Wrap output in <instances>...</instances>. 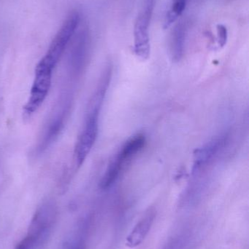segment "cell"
<instances>
[{"instance_id": "1", "label": "cell", "mask_w": 249, "mask_h": 249, "mask_svg": "<svg viewBox=\"0 0 249 249\" xmlns=\"http://www.w3.org/2000/svg\"><path fill=\"white\" fill-rule=\"evenodd\" d=\"M108 84L109 80L102 79L100 85L90 102L86 122L75 146L74 160L76 165L78 167L81 166L82 164L86 160L96 142L99 131L101 107L108 89Z\"/></svg>"}, {"instance_id": "3", "label": "cell", "mask_w": 249, "mask_h": 249, "mask_svg": "<svg viewBox=\"0 0 249 249\" xmlns=\"http://www.w3.org/2000/svg\"><path fill=\"white\" fill-rule=\"evenodd\" d=\"M57 210L52 203L41 205L32 217L27 235L22 241L26 249L37 248L46 242L57 220Z\"/></svg>"}, {"instance_id": "14", "label": "cell", "mask_w": 249, "mask_h": 249, "mask_svg": "<svg viewBox=\"0 0 249 249\" xmlns=\"http://www.w3.org/2000/svg\"><path fill=\"white\" fill-rule=\"evenodd\" d=\"M176 244L175 241H171V242L168 243L162 249H176Z\"/></svg>"}, {"instance_id": "6", "label": "cell", "mask_w": 249, "mask_h": 249, "mask_svg": "<svg viewBox=\"0 0 249 249\" xmlns=\"http://www.w3.org/2000/svg\"><path fill=\"white\" fill-rule=\"evenodd\" d=\"M153 8L145 7L134 25V52L138 58L147 60L150 56V23Z\"/></svg>"}, {"instance_id": "8", "label": "cell", "mask_w": 249, "mask_h": 249, "mask_svg": "<svg viewBox=\"0 0 249 249\" xmlns=\"http://www.w3.org/2000/svg\"><path fill=\"white\" fill-rule=\"evenodd\" d=\"M155 217L156 212L154 209H149L146 212L127 237L126 241L127 247L131 249L135 248L143 242L153 225Z\"/></svg>"}, {"instance_id": "13", "label": "cell", "mask_w": 249, "mask_h": 249, "mask_svg": "<svg viewBox=\"0 0 249 249\" xmlns=\"http://www.w3.org/2000/svg\"><path fill=\"white\" fill-rule=\"evenodd\" d=\"M217 36L219 46H225L228 41V30L224 25H217Z\"/></svg>"}, {"instance_id": "5", "label": "cell", "mask_w": 249, "mask_h": 249, "mask_svg": "<svg viewBox=\"0 0 249 249\" xmlns=\"http://www.w3.org/2000/svg\"><path fill=\"white\" fill-rule=\"evenodd\" d=\"M52 74L51 71L35 69V79L30 95L23 107V116L25 119L31 118L45 102L51 89Z\"/></svg>"}, {"instance_id": "2", "label": "cell", "mask_w": 249, "mask_h": 249, "mask_svg": "<svg viewBox=\"0 0 249 249\" xmlns=\"http://www.w3.org/2000/svg\"><path fill=\"white\" fill-rule=\"evenodd\" d=\"M80 21V16L78 12L73 11L69 14L53 39L46 53L37 64L35 69L53 72L59 62L69 42L74 36Z\"/></svg>"}, {"instance_id": "7", "label": "cell", "mask_w": 249, "mask_h": 249, "mask_svg": "<svg viewBox=\"0 0 249 249\" xmlns=\"http://www.w3.org/2000/svg\"><path fill=\"white\" fill-rule=\"evenodd\" d=\"M226 142V138H217L196 149L194 152L192 174H197L205 169L223 149Z\"/></svg>"}, {"instance_id": "9", "label": "cell", "mask_w": 249, "mask_h": 249, "mask_svg": "<svg viewBox=\"0 0 249 249\" xmlns=\"http://www.w3.org/2000/svg\"><path fill=\"white\" fill-rule=\"evenodd\" d=\"M187 26L184 22L178 23L172 31L171 36V53L172 59L179 61L182 58L185 49Z\"/></svg>"}, {"instance_id": "15", "label": "cell", "mask_w": 249, "mask_h": 249, "mask_svg": "<svg viewBox=\"0 0 249 249\" xmlns=\"http://www.w3.org/2000/svg\"><path fill=\"white\" fill-rule=\"evenodd\" d=\"M16 249H26V247L23 245V243H20V244H18L17 247H16Z\"/></svg>"}, {"instance_id": "12", "label": "cell", "mask_w": 249, "mask_h": 249, "mask_svg": "<svg viewBox=\"0 0 249 249\" xmlns=\"http://www.w3.org/2000/svg\"><path fill=\"white\" fill-rule=\"evenodd\" d=\"M61 249H86V242L84 238L78 233L67 238L63 244Z\"/></svg>"}, {"instance_id": "11", "label": "cell", "mask_w": 249, "mask_h": 249, "mask_svg": "<svg viewBox=\"0 0 249 249\" xmlns=\"http://www.w3.org/2000/svg\"><path fill=\"white\" fill-rule=\"evenodd\" d=\"M189 1L190 0H172L171 7L165 16V29L171 27L182 16Z\"/></svg>"}, {"instance_id": "10", "label": "cell", "mask_w": 249, "mask_h": 249, "mask_svg": "<svg viewBox=\"0 0 249 249\" xmlns=\"http://www.w3.org/2000/svg\"><path fill=\"white\" fill-rule=\"evenodd\" d=\"M66 118V110H61L57 115L53 118V121L48 125L46 133L44 136V142H42V146L46 147L47 146L52 143L55 138L57 137L59 132L64 127V121Z\"/></svg>"}, {"instance_id": "4", "label": "cell", "mask_w": 249, "mask_h": 249, "mask_svg": "<svg viewBox=\"0 0 249 249\" xmlns=\"http://www.w3.org/2000/svg\"><path fill=\"white\" fill-rule=\"evenodd\" d=\"M145 144L146 138L141 134L136 135L127 141L108 165L101 179V188L105 190L111 187L119 178L126 165L144 148Z\"/></svg>"}]
</instances>
